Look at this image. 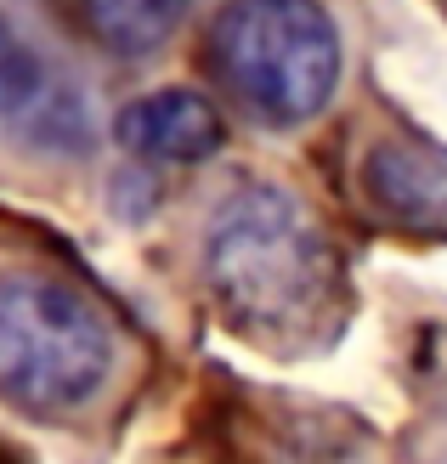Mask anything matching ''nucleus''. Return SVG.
I'll use <instances>...</instances> for the list:
<instances>
[{
  "label": "nucleus",
  "mask_w": 447,
  "mask_h": 464,
  "mask_svg": "<svg viewBox=\"0 0 447 464\" xmlns=\"http://www.w3.org/2000/svg\"><path fill=\"white\" fill-rule=\"evenodd\" d=\"M113 136H120L125 153L153 159V165H199L221 148L227 125L199 91H153V97H136L120 113Z\"/></svg>",
  "instance_id": "4"
},
{
  "label": "nucleus",
  "mask_w": 447,
  "mask_h": 464,
  "mask_svg": "<svg viewBox=\"0 0 447 464\" xmlns=\"http://www.w3.org/2000/svg\"><path fill=\"white\" fill-rule=\"evenodd\" d=\"M209 57L267 125L317 120L340 85V29L317 0H227L209 23Z\"/></svg>",
  "instance_id": "3"
},
{
  "label": "nucleus",
  "mask_w": 447,
  "mask_h": 464,
  "mask_svg": "<svg viewBox=\"0 0 447 464\" xmlns=\"http://www.w3.org/2000/svg\"><path fill=\"white\" fill-rule=\"evenodd\" d=\"M34 97H40V63L29 52V40L17 34V23L0 12V113H17Z\"/></svg>",
  "instance_id": "7"
},
{
  "label": "nucleus",
  "mask_w": 447,
  "mask_h": 464,
  "mask_svg": "<svg viewBox=\"0 0 447 464\" xmlns=\"http://www.w3.org/2000/svg\"><path fill=\"white\" fill-rule=\"evenodd\" d=\"M204 277L238 329L284 340L312 329L328 306L335 249L289 188L255 181L221 198V210L209 216Z\"/></svg>",
  "instance_id": "1"
},
{
  "label": "nucleus",
  "mask_w": 447,
  "mask_h": 464,
  "mask_svg": "<svg viewBox=\"0 0 447 464\" xmlns=\"http://www.w3.org/2000/svg\"><path fill=\"white\" fill-rule=\"evenodd\" d=\"M120 340L91 295L45 272H0V402L74 413L113 374Z\"/></svg>",
  "instance_id": "2"
},
{
  "label": "nucleus",
  "mask_w": 447,
  "mask_h": 464,
  "mask_svg": "<svg viewBox=\"0 0 447 464\" xmlns=\"http://www.w3.org/2000/svg\"><path fill=\"white\" fill-rule=\"evenodd\" d=\"M181 12L187 0H85V23L97 29V40L125 57H142L159 40H170Z\"/></svg>",
  "instance_id": "6"
},
{
  "label": "nucleus",
  "mask_w": 447,
  "mask_h": 464,
  "mask_svg": "<svg viewBox=\"0 0 447 464\" xmlns=\"http://www.w3.org/2000/svg\"><path fill=\"white\" fill-rule=\"evenodd\" d=\"M363 176H368L374 198H380L385 210H396V216L419 221V216H442L447 210V176L431 170L425 159L408 153V148H374Z\"/></svg>",
  "instance_id": "5"
},
{
  "label": "nucleus",
  "mask_w": 447,
  "mask_h": 464,
  "mask_svg": "<svg viewBox=\"0 0 447 464\" xmlns=\"http://www.w3.org/2000/svg\"><path fill=\"white\" fill-rule=\"evenodd\" d=\"M431 464H447V453H442V459H431Z\"/></svg>",
  "instance_id": "8"
}]
</instances>
